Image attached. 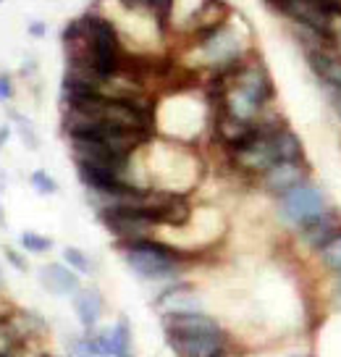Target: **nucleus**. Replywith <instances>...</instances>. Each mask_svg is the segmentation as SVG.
Returning <instances> with one entry per match:
<instances>
[{"instance_id":"nucleus-1","label":"nucleus","mask_w":341,"mask_h":357,"mask_svg":"<svg viewBox=\"0 0 341 357\" xmlns=\"http://www.w3.org/2000/svg\"><path fill=\"white\" fill-rule=\"evenodd\" d=\"M121 247V255L126 266L144 281H165L176 279L189 263V255L176 247L158 242V239H139Z\"/></svg>"},{"instance_id":"nucleus-2","label":"nucleus","mask_w":341,"mask_h":357,"mask_svg":"<svg viewBox=\"0 0 341 357\" xmlns=\"http://www.w3.org/2000/svg\"><path fill=\"white\" fill-rule=\"evenodd\" d=\"M328 208L331 205L326 200V192L312 181H305V184H299L291 192L278 197V218H281V223H287L297 231L305 223L315 221L320 213H326Z\"/></svg>"},{"instance_id":"nucleus-3","label":"nucleus","mask_w":341,"mask_h":357,"mask_svg":"<svg viewBox=\"0 0 341 357\" xmlns=\"http://www.w3.org/2000/svg\"><path fill=\"white\" fill-rule=\"evenodd\" d=\"M110 234L119 239V245L139 242V239H153V231L160 226L155 215L144 211H108L100 213Z\"/></svg>"},{"instance_id":"nucleus-4","label":"nucleus","mask_w":341,"mask_h":357,"mask_svg":"<svg viewBox=\"0 0 341 357\" xmlns=\"http://www.w3.org/2000/svg\"><path fill=\"white\" fill-rule=\"evenodd\" d=\"M197 47L199 53H202V58H205V63L213 71H220V68L232 66L236 61L247 58L244 56V45L239 40V34L234 32L229 24H223L213 34H208L205 40H199Z\"/></svg>"},{"instance_id":"nucleus-5","label":"nucleus","mask_w":341,"mask_h":357,"mask_svg":"<svg viewBox=\"0 0 341 357\" xmlns=\"http://www.w3.org/2000/svg\"><path fill=\"white\" fill-rule=\"evenodd\" d=\"M176 357H229V336L218 334H165Z\"/></svg>"},{"instance_id":"nucleus-6","label":"nucleus","mask_w":341,"mask_h":357,"mask_svg":"<svg viewBox=\"0 0 341 357\" xmlns=\"http://www.w3.org/2000/svg\"><path fill=\"white\" fill-rule=\"evenodd\" d=\"M310 181V166L305 160H289V163H275L273 168H268L263 176H257V184L263 187L268 195L281 197L291 192L294 187Z\"/></svg>"},{"instance_id":"nucleus-7","label":"nucleus","mask_w":341,"mask_h":357,"mask_svg":"<svg viewBox=\"0 0 341 357\" xmlns=\"http://www.w3.org/2000/svg\"><path fill=\"white\" fill-rule=\"evenodd\" d=\"M297 234H299V242L308 247V250L320 252L323 247L331 245V242L341 234V211L331 205L328 211L320 213L315 221L305 223Z\"/></svg>"},{"instance_id":"nucleus-8","label":"nucleus","mask_w":341,"mask_h":357,"mask_svg":"<svg viewBox=\"0 0 341 357\" xmlns=\"http://www.w3.org/2000/svg\"><path fill=\"white\" fill-rule=\"evenodd\" d=\"M95 347V357H132V326L126 318L105 331H87Z\"/></svg>"},{"instance_id":"nucleus-9","label":"nucleus","mask_w":341,"mask_h":357,"mask_svg":"<svg viewBox=\"0 0 341 357\" xmlns=\"http://www.w3.org/2000/svg\"><path fill=\"white\" fill-rule=\"evenodd\" d=\"M165 334H218L223 326L208 312H171L160 315Z\"/></svg>"},{"instance_id":"nucleus-10","label":"nucleus","mask_w":341,"mask_h":357,"mask_svg":"<svg viewBox=\"0 0 341 357\" xmlns=\"http://www.w3.org/2000/svg\"><path fill=\"white\" fill-rule=\"evenodd\" d=\"M153 305L160 310V315H171V312H202V300L197 297V291L189 284H168Z\"/></svg>"},{"instance_id":"nucleus-11","label":"nucleus","mask_w":341,"mask_h":357,"mask_svg":"<svg viewBox=\"0 0 341 357\" xmlns=\"http://www.w3.org/2000/svg\"><path fill=\"white\" fill-rule=\"evenodd\" d=\"M312 74L320 79V84L326 89H341V56L333 47L323 50H308L305 53Z\"/></svg>"},{"instance_id":"nucleus-12","label":"nucleus","mask_w":341,"mask_h":357,"mask_svg":"<svg viewBox=\"0 0 341 357\" xmlns=\"http://www.w3.org/2000/svg\"><path fill=\"white\" fill-rule=\"evenodd\" d=\"M40 281L50 294L58 297H74L82 287H79V276L74 268L61 266V263H50L40 271Z\"/></svg>"},{"instance_id":"nucleus-13","label":"nucleus","mask_w":341,"mask_h":357,"mask_svg":"<svg viewBox=\"0 0 341 357\" xmlns=\"http://www.w3.org/2000/svg\"><path fill=\"white\" fill-rule=\"evenodd\" d=\"M71 300H74V312H77L79 324L84 326L87 331H92V328L100 324L103 310H105L103 294H100L95 287H87V289H79Z\"/></svg>"},{"instance_id":"nucleus-14","label":"nucleus","mask_w":341,"mask_h":357,"mask_svg":"<svg viewBox=\"0 0 341 357\" xmlns=\"http://www.w3.org/2000/svg\"><path fill=\"white\" fill-rule=\"evenodd\" d=\"M318 260H320V266L326 268L328 273H341V234L331 242V245H326L323 250L318 252Z\"/></svg>"},{"instance_id":"nucleus-15","label":"nucleus","mask_w":341,"mask_h":357,"mask_svg":"<svg viewBox=\"0 0 341 357\" xmlns=\"http://www.w3.org/2000/svg\"><path fill=\"white\" fill-rule=\"evenodd\" d=\"M63 260H66V266L74 268L77 273H92V260H89L82 250H77V247H66V250H63Z\"/></svg>"},{"instance_id":"nucleus-16","label":"nucleus","mask_w":341,"mask_h":357,"mask_svg":"<svg viewBox=\"0 0 341 357\" xmlns=\"http://www.w3.org/2000/svg\"><path fill=\"white\" fill-rule=\"evenodd\" d=\"M147 11L155 16V22L165 26L168 19H171V13H174V0H150L147 3Z\"/></svg>"},{"instance_id":"nucleus-17","label":"nucleus","mask_w":341,"mask_h":357,"mask_svg":"<svg viewBox=\"0 0 341 357\" xmlns=\"http://www.w3.org/2000/svg\"><path fill=\"white\" fill-rule=\"evenodd\" d=\"M22 245L29 250V252H34V255H43V252H47L50 247H53V242L47 239V236H40L34 234V231H26V234H22Z\"/></svg>"},{"instance_id":"nucleus-18","label":"nucleus","mask_w":341,"mask_h":357,"mask_svg":"<svg viewBox=\"0 0 341 357\" xmlns=\"http://www.w3.org/2000/svg\"><path fill=\"white\" fill-rule=\"evenodd\" d=\"M32 187L40 195H53V192H58V184H55L53 178L47 176L45 171H34L32 174Z\"/></svg>"},{"instance_id":"nucleus-19","label":"nucleus","mask_w":341,"mask_h":357,"mask_svg":"<svg viewBox=\"0 0 341 357\" xmlns=\"http://www.w3.org/2000/svg\"><path fill=\"white\" fill-rule=\"evenodd\" d=\"M13 121H16V126H19V132H22V139L26 147H37V134L32 132V126L26 123V119L24 116H19V113H13Z\"/></svg>"},{"instance_id":"nucleus-20","label":"nucleus","mask_w":341,"mask_h":357,"mask_svg":"<svg viewBox=\"0 0 341 357\" xmlns=\"http://www.w3.org/2000/svg\"><path fill=\"white\" fill-rule=\"evenodd\" d=\"M13 98V84H11V79L6 77H0V102H6V100H11Z\"/></svg>"},{"instance_id":"nucleus-21","label":"nucleus","mask_w":341,"mask_h":357,"mask_svg":"<svg viewBox=\"0 0 341 357\" xmlns=\"http://www.w3.org/2000/svg\"><path fill=\"white\" fill-rule=\"evenodd\" d=\"M6 257L11 260L13 266H16V271H26V263H24V257L19 255L16 250H8V247H6Z\"/></svg>"},{"instance_id":"nucleus-22","label":"nucleus","mask_w":341,"mask_h":357,"mask_svg":"<svg viewBox=\"0 0 341 357\" xmlns=\"http://www.w3.org/2000/svg\"><path fill=\"white\" fill-rule=\"evenodd\" d=\"M147 3L150 0H121V6L129 11H147Z\"/></svg>"},{"instance_id":"nucleus-23","label":"nucleus","mask_w":341,"mask_h":357,"mask_svg":"<svg viewBox=\"0 0 341 357\" xmlns=\"http://www.w3.org/2000/svg\"><path fill=\"white\" fill-rule=\"evenodd\" d=\"M265 3H268L271 8H275V11H281V13H284V8H287V6H289V3H291V0H265Z\"/></svg>"},{"instance_id":"nucleus-24","label":"nucleus","mask_w":341,"mask_h":357,"mask_svg":"<svg viewBox=\"0 0 341 357\" xmlns=\"http://www.w3.org/2000/svg\"><path fill=\"white\" fill-rule=\"evenodd\" d=\"M6 139H8V126H6V129H0V147H3Z\"/></svg>"},{"instance_id":"nucleus-25","label":"nucleus","mask_w":341,"mask_h":357,"mask_svg":"<svg viewBox=\"0 0 341 357\" xmlns=\"http://www.w3.org/2000/svg\"><path fill=\"white\" fill-rule=\"evenodd\" d=\"M333 279H336V294H339V297H341V273H336Z\"/></svg>"},{"instance_id":"nucleus-26","label":"nucleus","mask_w":341,"mask_h":357,"mask_svg":"<svg viewBox=\"0 0 341 357\" xmlns=\"http://www.w3.org/2000/svg\"><path fill=\"white\" fill-rule=\"evenodd\" d=\"M43 32H45L43 24H34V26H32V34H43Z\"/></svg>"},{"instance_id":"nucleus-27","label":"nucleus","mask_w":341,"mask_h":357,"mask_svg":"<svg viewBox=\"0 0 341 357\" xmlns=\"http://www.w3.org/2000/svg\"><path fill=\"white\" fill-rule=\"evenodd\" d=\"M287 357H310V355H305V352H289Z\"/></svg>"},{"instance_id":"nucleus-28","label":"nucleus","mask_w":341,"mask_h":357,"mask_svg":"<svg viewBox=\"0 0 341 357\" xmlns=\"http://www.w3.org/2000/svg\"><path fill=\"white\" fill-rule=\"evenodd\" d=\"M45 357H71V355L66 352V355H45Z\"/></svg>"}]
</instances>
